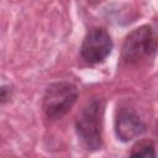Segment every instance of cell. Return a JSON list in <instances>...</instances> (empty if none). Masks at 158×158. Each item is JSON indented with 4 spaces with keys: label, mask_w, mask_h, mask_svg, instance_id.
Wrapping results in <instances>:
<instances>
[{
    "label": "cell",
    "mask_w": 158,
    "mask_h": 158,
    "mask_svg": "<svg viewBox=\"0 0 158 158\" xmlns=\"http://www.w3.org/2000/svg\"><path fill=\"white\" fill-rule=\"evenodd\" d=\"M78 96V88L73 83L56 81L49 84L42 99L44 115L53 121L63 118L74 106Z\"/></svg>",
    "instance_id": "7a4b0ae2"
},
{
    "label": "cell",
    "mask_w": 158,
    "mask_h": 158,
    "mask_svg": "<svg viewBox=\"0 0 158 158\" xmlns=\"http://www.w3.org/2000/svg\"><path fill=\"white\" fill-rule=\"evenodd\" d=\"M12 96V90L9 85H1L0 86V104H5L10 101Z\"/></svg>",
    "instance_id": "52a82bcc"
},
{
    "label": "cell",
    "mask_w": 158,
    "mask_h": 158,
    "mask_svg": "<svg viewBox=\"0 0 158 158\" xmlns=\"http://www.w3.org/2000/svg\"><path fill=\"white\" fill-rule=\"evenodd\" d=\"M147 131V125L142 118L128 107H121L117 110L115 117V132L120 141H132Z\"/></svg>",
    "instance_id": "5b68a950"
},
{
    "label": "cell",
    "mask_w": 158,
    "mask_h": 158,
    "mask_svg": "<svg viewBox=\"0 0 158 158\" xmlns=\"http://www.w3.org/2000/svg\"><path fill=\"white\" fill-rule=\"evenodd\" d=\"M105 100L91 98L75 121V132L81 146L88 151H98L102 146V117Z\"/></svg>",
    "instance_id": "6da1fadb"
},
{
    "label": "cell",
    "mask_w": 158,
    "mask_h": 158,
    "mask_svg": "<svg viewBox=\"0 0 158 158\" xmlns=\"http://www.w3.org/2000/svg\"><path fill=\"white\" fill-rule=\"evenodd\" d=\"M157 48V40L153 28L149 25H143L131 31L121 48V58L127 64L137 63L138 60L152 56Z\"/></svg>",
    "instance_id": "3957f363"
},
{
    "label": "cell",
    "mask_w": 158,
    "mask_h": 158,
    "mask_svg": "<svg viewBox=\"0 0 158 158\" xmlns=\"http://www.w3.org/2000/svg\"><path fill=\"white\" fill-rule=\"evenodd\" d=\"M114 47L111 36L102 27L90 28L80 46V57L88 64H99L104 62Z\"/></svg>",
    "instance_id": "277c9868"
},
{
    "label": "cell",
    "mask_w": 158,
    "mask_h": 158,
    "mask_svg": "<svg viewBox=\"0 0 158 158\" xmlns=\"http://www.w3.org/2000/svg\"><path fill=\"white\" fill-rule=\"evenodd\" d=\"M131 157H156L154 143L149 139H143L133 144L130 152Z\"/></svg>",
    "instance_id": "8992f818"
}]
</instances>
